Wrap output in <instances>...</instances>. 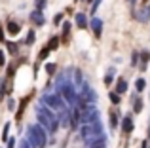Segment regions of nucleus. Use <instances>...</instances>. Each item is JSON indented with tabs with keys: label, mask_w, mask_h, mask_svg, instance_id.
<instances>
[{
	"label": "nucleus",
	"mask_w": 150,
	"mask_h": 148,
	"mask_svg": "<svg viewBox=\"0 0 150 148\" xmlns=\"http://www.w3.org/2000/svg\"><path fill=\"white\" fill-rule=\"evenodd\" d=\"M2 55H4V53H0V65H4V57Z\"/></svg>",
	"instance_id": "2"
},
{
	"label": "nucleus",
	"mask_w": 150,
	"mask_h": 148,
	"mask_svg": "<svg viewBox=\"0 0 150 148\" xmlns=\"http://www.w3.org/2000/svg\"><path fill=\"white\" fill-rule=\"evenodd\" d=\"M0 42H4V38H2V27H0Z\"/></svg>",
	"instance_id": "3"
},
{
	"label": "nucleus",
	"mask_w": 150,
	"mask_h": 148,
	"mask_svg": "<svg viewBox=\"0 0 150 148\" xmlns=\"http://www.w3.org/2000/svg\"><path fill=\"white\" fill-rule=\"evenodd\" d=\"M8 29H10V32H11V34L19 32V27H15V23H10V27H8Z\"/></svg>",
	"instance_id": "1"
}]
</instances>
